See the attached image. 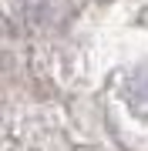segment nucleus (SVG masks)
<instances>
[{
  "label": "nucleus",
  "mask_w": 148,
  "mask_h": 151,
  "mask_svg": "<svg viewBox=\"0 0 148 151\" xmlns=\"http://www.w3.org/2000/svg\"><path fill=\"white\" fill-rule=\"evenodd\" d=\"M128 104H131V111L138 118L148 121V67L131 77V84H128Z\"/></svg>",
  "instance_id": "f257e3e1"
}]
</instances>
